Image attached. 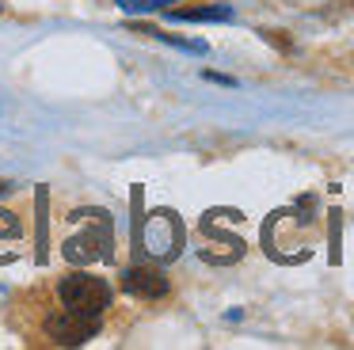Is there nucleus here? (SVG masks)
Here are the masks:
<instances>
[{
  "mask_svg": "<svg viewBox=\"0 0 354 350\" xmlns=\"http://www.w3.org/2000/svg\"><path fill=\"white\" fill-rule=\"evenodd\" d=\"M171 19H194V23H202V19H232V8L229 4H209V8H171Z\"/></svg>",
  "mask_w": 354,
  "mask_h": 350,
  "instance_id": "obj_4",
  "label": "nucleus"
},
{
  "mask_svg": "<svg viewBox=\"0 0 354 350\" xmlns=\"http://www.w3.org/2000/svg\"><path fill=\"white\" fill-rule=\"evenodd\" d=\"M57 297H62L65 308L100 320V312L111 304V286L103 278H95V274L77 270V274H65V278L57 282Z\"/></svg>",
  "mask_w": 354,
  "mask_h": 350,
  "instance_id": "obj_1",
  "label": "nucleus"
},
{
  "mask_svg": "<svg viewBox=\"0 0 354 350\" xmlns=\"http://www.w3.org/2000/svg\"><path fill=\"white\" fill-rule=\"evenodd\" d=\"M46 339L57 342V347H80V342H88L95 331H100V320L95 316H80V312L73 308H57L46 316Z\"/></svg>",
  "mask_w": 354,
  "mask_h": 350,
  "instance_id": "obj_2",
  "label": "nucleus"
},
{
  "mask_svg": "<svg viewBox=\"0 0 354 350\" xmlns=\"http://www.w3.org/2000/svg\"><path fill=\"white\" fill-rule=\"evenodd\" d=\"M122 286H126V293L141 297V301H156V297L168 293V278H164V270H156V266H130Z\"/></svg>",
  "mask_w": 354,
  "mask_h": 350,
  "instance_id": "obj_3",
  "label": "nucleus"
}]
</instances>
